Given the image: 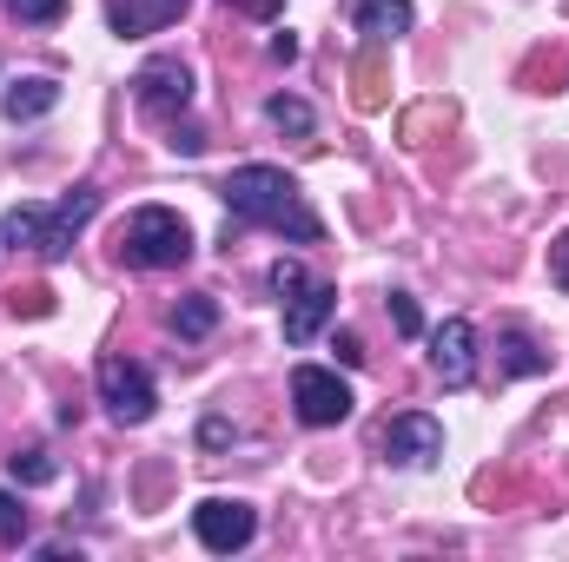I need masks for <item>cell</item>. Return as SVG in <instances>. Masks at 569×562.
Here are the masks:
<instances>
[{"mask_svg":"<svg viewBox=\"0 0 569 562\" xmlns=\"http://www.w3.org/2000/svg\"><path fill=\"white\" fill-rule=\"evenodd\" d=\"M219 199L232 205V219L266 225V232H284V239H298V245H318V239H325V219L305 205L298 179L279 172V165H239V172H226Z\"/></svg>","mask_w":569,"mask_h":562,"instance_id":"6da1fadb","label":"cell"},{"mask_svg":"<svg viewBox=\"0 0 569 562\" xmlns=\"http://www.w3.org/2000/svg\"><path fill=\"white\" fill-rule=\"evenodd\" d=\"M93 212H100V192H93V185H73L53 212H40V205L7 212V219H0V245H13V252L27 245V252H40V259L53 265V259H67V252H73V232H80Z\"/></svg>","mask_w":569,"mask_h":562,"instance_id":"7a4b0ae2","label":"cell"},{"mask_svg":"<svg viewBox=\"0 0 569 562\" xmlns=\"http://www.w3.org/2000/svg\"><path fill=\"white\" fill-rule=\"evenodd\" d=\"M120 252L140 265V272H172L192 259V225L172 212V205H140L120 232Z\"/></svg>","mask_w":569,"mask_h":562,"instance_id":"3957f363","label":"cell"},{"mask_svg":"<svg viewBox=\"0 0 569 562\" xmlns=\"http://www.w3.org/2000/svg\"><path fill=\"white\" fill-rule=\"evenodd\" d=\"M93 384H100V404L113 411V423H146L152 411H159L152 371H146V364H133V358H100Z\"/></svg>","mask_w":569,"mask_h":562,"instance_id":"277c9868","label":"cell"},{"mask_svg":"<svg viewBox=\"0 0 569 562\" xmlns=\"http://www.w3.org/2000/svg\"><path fill=\"white\" fill-rule=\"evenodd\" d=\"M291 404H298V418L311 423V430H331V423L351 418V384L338 378V371H318V364H298L291 371Z\"/></svg>","mask_w":569,"mask_h":562,"instance_id":"5b68a950","label":"cell"},{"mask_svg":"<svg viewBox=\"0 0 569 562\" xmlns=\"http://www.w3.org/2000/svg\"><path fill=\"white\" fill-rule=\"evenodd\" d=\"M133 100H140L146 120H179L192 107V73L179 60H146L140 80H133Z\"/></svg>","mask_w":569,"mask_h":562,"instance_id":"8992f818","label":"cell"},{"mask_svg":"<svg viewBox=\"0 0 569 562\" xmlns=\"http://www.w3.org/2000/svg\"><path fill=\"white\" fill-rule=\"evenodd\" d=\"M192 530H199V543H206V550L232 556V550H246V543H252L259 516H252V503H232V496H206V503L192 510Z\"/></svg>","mask_w":569,"mask_h":562,"instance_id":"52a82bcc","label":"cell"},{"mask_svg":"<svg viewBox=\"0 0 569 562\" xmlns=\"http://www.w3.org/2000/svg\"><path fill=\"white\" fill-rule=\"evenodd\" d=\"M430 364H437V378L450 391H463L477 378V331H470V318H443L430 331Z\"/></svg>","mask_w":569,"mask_h":562,"instance_id":"ba28073f","label":"cell"},{"mask_svg":"<svg viewBox=\"0 0 569 562\" xmlns=\"http://www.w3.org/2000/svg\"><path fill=\"white\" fill-rule=\"evenodd\" d=\"M378 443H385L391 463H411V470H418V463H437V456H443V423L425 418V411H405V418L385 423Z\"/></svg>","mask_w":569,"mask_h":562,"instance_id":"9c48e42d","label":"cell"},{"mask_svg":"<svg viewBox=\"0 0 569 562\" xmlns=\"http://www.w3.org/2000/svg\"><path fill=\"white\" fill-rule=\"evenodd\" d=\"M331 311H338V291L331 284H305L298 298H284V344H311Z\"/></svg>","mask_w":569,"mask_h":562,"instance_id":"30bf717a","label":"cell"},{"mask_svg":"<svg viewBox=\"0 0 569 562\" xmlns=\"http://www.w3.org/2000/svg\"><path fill=\"white\" fill-rule=\"evenodd\" d=\"M186 13V0H107V20L120 40H140V33H159Z\"/></svg>","mask_w":569,"mask_h":562,"instance_id":"8fae6325","label":"cell"},{"mask_svg":"<svg viewBox=\"0 0 569 562\" xmlns=\"http://www.w3.org/2000/svg\"><path fill=\"white\" fill-rule=\"evenodd\" d=\"M53 107H60V87H53L47 73L7 87V120H13V127H20V120H40V113H53Z\"/></svg>","mask_w":569,"mask_h":562,"instance_id":"7c38bea8","label":"cell"},{"mask_svg":"<svg viewBox=\"0 0 569 562\" xmlns=\"http://www.w3.org/2000/svg\"><path fill=\"white\" fill-rule=\"evenodd\" d=\"M358 33L365 40H398V33H411V7L405 0H358Z\"/></svg>","mask_w":569,"mask_h":562,"instance_id":"4fadbf2b","label":"cell"},{"mask_svg":"<svg viewBox=\"0 0 569 562\" xmlns=\"http://www.w3.org/2000/svg\"><path fill=\"white\" fill-rule=\"evenodd\" d=\"M212 324H219V304H212L206 291H192V298L172 304V331H179V338H206Z\"/></svg>","mask_w":569,"mask_h":562,"instance_id":"5bb4252c","label":"cell"},{"mask_svg":"<svg viewBox=\"0 0 569 562\" xmlns=\"http://www.w3.org/2000/svg\"><path fill=\"white\" fill-rule=\"evenodd\" d=\"M266 120H272L279 133H298V140L311 133V107H305V100H291V93H279V100H266Z\"/></svg>","mask_w":569,"mask_h":562,"instance_id":"9a60e30c","label":"cell"},{"mask_svg":"<svg viewBox=\"0 0 569 562\" xmlns=\"http://www.w3.org/2000/svg\"><path fill=\"white\" fill-rule=\"evenodd\" d=\"M7 470H13V483H53V456L47 450H13Z\"/></svg>","mask_w":569,"mask_h":562,"instance_id":"2e32d148","label":"cell"},{"mask_svg":"<svg viewBox=\"0 0 569 562\" xmlns=\"http://www.w3.org/2000/svg\"><path fill=\"white\" fill-rule=\"evenodd\" d=\"M0 543H7V550H20V543H27V510H20V496H13V490H0Z\"/></svg>","mask_w":569,"mask_h":562,"instance_id":"e0dca14e","label":"cell"},{"mask_svg":"<svg viewBox=\"0 0 569 562\" xmlns=\"http://www.w3.org/2000/svg\"><path fill=\"white\" fill-rule=\"evenodd\" d=\"M13 7V20H27V27H53L60 13H67V0H7Z\"/></svg>","mask_w":569,"mask_h":562,"instance_id":"ac0fdd59","label":"cell"},{"mask_svg":"<svg viewBox=\"0 0 569 562\" xmlns=\"http://www.w3.org/2000/svg\"><path fill=\"white\" fill-rule=\"evenodd\" d=\"M305 265H298V259H279V265H272V291H279V298H298V291H305Z\"/></svg>","mask_w":569,"mask_h":562,"instance_id":"d6986e66","label":"cell"},{"mask_svg":"<svg viewBox=\"0 0 569 562\" xmlns=\"http://www.w3.org/2000/svg\"><path fill=\"white\" fill-rule=\"evenodd\" d=\"M13 311H27V318H47V311H53V291H47V284H27V291H13Z\"/></svg>","mask_w":569,"mask_h":562,"instance_id":"ffe728a7","label":"cell"},{"mask_svg":"<svg viewBox=\"0 0 569 562\" xmlns=\"http://www.w3.org/2000/svg\"><path fill=\"white\" fill-rule=\"evenodd\" d=\"M391 324H398L405 338H418V324H425V318H418V304H411L405 291H391Z\"/></svg>","mask_w":569,"mask_h":562,"instance_id":"44dd1931","label":"cell"},{"mask_svg":"<svg viewBox=\"0 0 569 562\" xmlns=\"http://www.w3.org/2000/svg\"><path fill=\"white\" fill-rule=\"evenodd\" d=\"M172 152H186V159H199V152H206V133H199V127H179V120H172Z\"/></svg>","mask_w":569,"mask_h":562,"instance_id":"7402d4cb","label":"cell"},{"mask_svg":"<svg viewBox=\"0 0 569 562\" xmlns=\"http://www.w3.org/2000/svg\"><path fill=\"white\" fill-rule=\"evenodd\" d=\"M503 351H510V358H503V364H510V371H543V358H537V351H530V344H523V338H510V344H503Z\"/></svg>","mask_w":569,"mask_h":562,"instance_id":"603a6c76","label":"cell"},{"mask_svg":"<svg viewBox=\"0 0 569 562\" xmlns=\"http://www.w3.org/2000/svg\"><path fill=\"white\" fill-rule=\"evenodd\" d=\"M550 279H557V284L569 291V232L557 239V245H550Z\"/></svg>","mask_w":569,"mask_h":562,"instance_id":"cb8c5ba5","label":"cell"},{"mask_svg":"<svg viewBox=\"0 0 569 562\" xmlns=\"http://www.w3.org/2000/svg\"><path fill=\"white\" fill-rule=\"evenodd\" d=\"M331 351H338V364H365V344H358V331H338V344H331Z\"/></svg>","mask_w":569,"mask_h":562,"instance_id":"d4e9b609","label":"cell"},{"mask_svg":"<svg viewBox=\"0 0 569 562\" xmlns=\"http://www.w3.org/2000/svg\"><path fill=\"white\" fill-rule=\"evenodd\" d=\"M226 7H239V13H252V20H272L284 0H226Z\"/></svg>","mask_w":569,"mask_h":562,"instance_id":"484cf974","label":"cell"},{"mask_svg":"<svg viewBox=\"0 0 569 562\" xmlns=\"http://www.w3.org/2000/svg\"><path fill=\"white\" fill-rule=\"evenodd\" d=\"M272 60H298V40L291 33H272Z\"/></svg>","mask_w":569,"mask_h":562,"instance_id":"4316f807","label":"cell"}]
</instances>
